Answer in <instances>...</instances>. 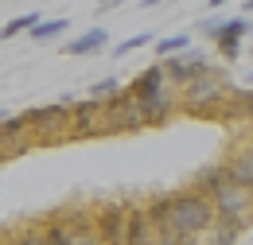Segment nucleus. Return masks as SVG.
Listing matches in <instances>:
<instances>
[{"mask_svg": "<svg viewBox=\"0 0 253 245\" xmlns=\"http://www.w3.org/2000/svg\"><path fill=\"white\" fill-rule=\"evenodd\" d=\"M0 148H4L8 160H16V156H24L32 148V128L24 121V113L20 117H8V121L0 124Z\"/></svg>", "mask_w": 253, "mask_h": 245, "instance_id": "f8f14e48", "label": "nucleus"}, {"mask_svg": "<svg viewBox=\"0 0 253 245\" xmlns=\"http://www.w3.org/2000/svg\"><path fill=\"white\" fill-rule=\"evenodd\" d=\"M230 78H226V70L218 66H211L207 74H199V78H191L187 86H179V113L183 117H195V121H218L222 105L230 101Z\"/></svg>", "mask_w": 253, "mask_h": 245, "instance_id": "7ed1b4c3", "label": "nucleus"}, {"mask_svg": "<svg viewBox=\"0 0 253 245\" xmlns=\"http://www.w3.org/2000/svg\"><path fill=\"white\" fill-rule=\"evenodd\" d=\"M160 66H164V78H168L171 86H187L191 78L207 74V70L214 66V59H211L207 51H195V47H187V51H179V55L160 59Z\"/></svg>", "mask_w": 253, "mask_h": 245, "instance_id": "423d86ee", "label": "nucleus"}, {"mask_svg": "<svg viewBox=\"0 0 253 245\" xmlns=\"http://www.w3.org/2000/svg\"><path fill=\"white\" fill-rule=\"evenodd\" d=\"M250 31H253V20H250V16H230L211 43H214V51H218L226 62H234L238 55H242V39H246Z\"/></svg>", "mask_w": 253, "mask_h": 245, "instance_id": "9b49d317", "label": "nucleus"}, {"mask_svg": "<svg viewBox=\"0 0 253 245\" xmlns=\"http://www.w3.org/2000/svg\"><path fill=\"white\" fill-rule=\"evenodd\" d=\"M43 16L39 12H24V16H12L4 28H0V39H16V35H24V31H32L35 24H39Z\"/></svg>", "mask_w": 253, "mask_h": 245, "instance_id": "412c9836", "label": "nucleus"}, {"mask_svg": "<svg viewBox=\"0 0 253 245\" xmlns=\"http://www.w3.org/2000/svg\"><path fill=\"white\" fill-rule=\"evenodd\" d=\"M125 222H128V203L105 199L94 206V226L105 245H125Z\"/></svg>", "mask_w": 253, "mask_h": 245, "instance_id": "6e6552de", "label": "nucleus"}, {"mask_svg": "<svg viewBox=\"0 0 253 245\" xmlns=\"http://www.w3.org/2000/svg\"><path fill=\"white\" fill-rule=\"evenodd\" d=\"M101 117H105V136H128V132L144 128V113H140V105L132 101V93L125 86L101 101Z\"/></svg>", "mask_w": 253, "mask_h": 245, "instance_id": "39448f33", "label": "nucleus"}, {"mask_svg": "<svg viewBox=\"0 0 253 245\" xmlns=\"http://www.w3.org/2000/svg\"><path fill=\"white\" fill-rule=\"evenodd\" d=\"M246 86H250V90H253V70H250V74H246Z\"/></svg>", "mask_w": 253, "mask_h": 245, "instance_id": "2f4dec72", "label": "nucleus"}, {"mask_svg": "<svg viewBox=\"0 0 253 245\" xmlns=\"http://www.w3.org/2000/svg\"><path fill=\"white\" fill-rule=\"evenodd\" d=\"M222 171H226L234 183L253 187V140L234 136V140H230V148H226V156H222Z\"/></svg>", "mask_w": 253, "mask_h": 245, "instance_id": "9d476101", "label": "nucleus"}, {"mask_svg": "<svg viewBox=\"0 0 253 245\" xmlns=\"http://www.w3.org/2000/svg\"><path fill=\"white\" fill-rule=\"evenodd\" d=\"M242 16H253V0H246V12H242Z\"/></svg>", "mask_w": 253, "mask_h": 245, "instance_id": "c756f323", "label": "nucleus"}, {"mask_svg": "<svg viewBox=\"0 0 253 245\" xmlns=\"http://www.w3.org/2000/svg\"><path fill=\"white\" fill-rule=\"evenodd\" d=\"M8 245H43V222H24V226H12L0 234Z\"/></svg>", "mask_w": 253, "mask_h": 245, "instance_id": "f3484780", "label": "nucleus"}, {"mask_svg": "<svg viewBox=\"0 0 253 245\" xmlns=\"http://www.w3.org/2000/svg\"><path fill=\"white\" fill-rule=\"evenodd\" d=\"M148 214L156 222V230H179V234H191V238H203L211 226H214V206L203 191H168V195H156L144 203Z\"/></svg>", "mask_w": 253, "mask_h": 245, "instance_id": "f257e3e1", "label": "nucleus"}, {"mask_svg": "<svg viewBox=\"0 0 253 245\" xmlns=\"http://www.w3.org/2000/svg\"><path fill=\"white\" fill-rule=\"evenodd\" d=\"M43 245H70V222H66V214H51L43 222Z\"/></svg>", "mask_w": 253, "mask_h": 245, "instance_id": "a211bd4d", "label": "nucleus"}, {"mask_svg": "<svg viewBox=\"0 0 253 245\" xmlns=\"http://www.w3.org/2000/svg\"><path fill=\"white\" fill-rule=\"evenodd\" d=\"M191 35H195V31H175V35H164V39H156V43H152V47H156V59H168V55L187 51V47H191Z\"/></svg>", "mask_w": 253, "mask_h": 245, "instance_id": "aec40b11", "label": "nucleus"}, {"mask_svg": "<svg viewBox=\"0 0 253 245\" xmlns=\"http://www.w3.org/2000/svg\"><path fill=\"white\" fill-rule=\"evenodd\" d=\"M4 160H8V156H4V148H0V163H4Z\"/></svg>", "mask_w": 253, "mask_h": 245, "instance_id": "473e14b6", "label": "nucleus"}, {"mask_svg": "<svg viewBox=\"0 0 253 245\" xmlns=\"http://www.w3.org/2000/svg\"><path fill=\"white\" fill-rule=\"evenodd\" d=\"M195 191H203L214 206V218L226 226H238L242 234L253 226V187L234 183L222 163H207L199 175H195Z\"/></svg>", "mask_w": 253, "mask_h": 245, "instance_id": "f03ea898", "label": "nucleus"}, {"mask_svg": "<svg viewBox=\"0 0 253 245\" xmlns=\"http://www.w3.org/2000/svg\"><path fill=\"white\" fill-rule=\"evenodd\" d=\"M117 90H121V78L109 74V78H97L94 86H90V97H94V101H105L109 93H117Z\"/></svg>", "mask_w": 253, "mask_h": 245, "instance_id": "393cba45", "label": "nucleus"}, {"mask_svg": "<svg viewBox=\"0 0 253 245\" xmlns=\"http://www.w3.org/2000/svg\"><path fill=\"white\" fill-rule=\"evenodd\" d=\"M148 43H156V35H152V31H136V35H128V39H121V43L113 47V55H117V59H125V55L140 51V47H148Z\"/></svg>", "mask_w": 253, "mask_h": 245, "instance_id": "5701e85b", "label": "nucleus"}, {"mask_svg": "<svg viewBox=\"0 0 253 245\" xmlns=\"http://www.w3.org/2000/svg\"><path fill=\"white\" fill-rule=\"evenodd\" d=\"M238 238H242V230H238V226H226L218 218H214V226L207 230V245H238Z\"/></svg>", "mask_w": 253, "mask_h": 245, "instance_id": "4be33fe9", "label": "nucleus"}, {"mask_svg": "<svg viewBox=\"0 0 253 245\" xmlns=\"http://www.w3.org/2000/svg\"><path fill=\"white\" fill-rule=\"evenodd\" d=\"M113 4H117V0H97V8H113Z\"/></svg>", "mask_w": 253, "mask_h": 245, "instance_id": "c85d7f7f", "label": "nucleus"}, {"mask_svg": "<svg viewBox=\"0 0 253 245\" xmlns=\"http://www.w3.org/2000/svg\"><path fill=\"white\" fill-rule=\"evenodd\" d=\"M156 245H199V238L179 234V230H156Z\"/></svg>", "mask_w": 253, "mask_h": 245, "instance_id": "a878e982", "label": "nucleus"}, {"mask_svg": "<svg viewBox=\"0 0 253 245\" xmlns=\"http://www.w3.org/2000/svg\"><path fill=\"white\" fill-rule=\"evenodd\" d=\"M8 117H12V113H8V109H0V124H4V121H8Z\"/></svg>", "mask_w": 253, "mask_h": 245, "instance_id": "7c9ffc66", "label": "nucleus"}, {"mask_svg": "<svg viewBox=\"0 0 253 245\" xmlns=\"http://www.w3.org/2000/svg\"><path fill=\"white\" fill-rule=\"evenodd\" d=\"M160 4H168V0H140V8H160Z\"/></svg>", "mask_w": 253, "mask_h": 245, "instance_id": "cd10ccee", "label": "nucleus"}, {"mask_svg": "<svg viewBox=\"0 0 253 245\" xmlns=\"http://www.w3.org/2000/svg\"><path fill=\"white\" fill-rule=\"evenodd\" d=\"M97 136H105L101 101H94V97L70 101V140H97Z\"/></svg>", "mask_w": 253, "mask_h": 245, "instance_id": "0eeeda50", "label": "nucleus"}, {"mask_svg": "<svg viewBox=\"0 0 253 245\" xmlns=\"http://www.w3.org/2000/svg\"><path fill=\"white\" fill-rule=\"evenodd\" d=\"M164 82H168V78H164V66H160V59H156V62H148V66H144V70H140V74L128 82L125 90L132 93V101H144V97H152V93H156Z\"/></svg>", "mask_w": 253, "mask_h": 245, "instance_id": "2eb2a0df", "label": "nucleus"}, {"mask_svg": "<svg viewBox=\"0 0 253 245\" xmlns=\"http://www.w3.org/2000/svg\"><path fill=\"white\" fill-rule=\"evenodd\" d=\"M63 214L70 222V245H105L94 226V206H74V210H63Z\"/></svg>", "mask_w": 253, "mask_h": 245, "instance_id": "4468645a", "label": "nucleus"}, {"mask_svg": "<svg viewBox=\"0 0 253 245\" xmlns=\"http://www.w3.org/2000/svg\"><path fill=\"white\" fill-rule=\"evenodd\" d=\"M226 4H230V0H207V8H211V12H222Z\"/></svg>", "mask_w": 253, "mask_h": 245, "instance_id": "bb28decb", "label": "nucleus"}, {"mask_svg": "<svg viewBox=\"0 0 253 245\" xmlns=\"http://www.w3.org/2000/svg\"><path fill=\"white\" fill-rule=\"evenodd\" d=\"M24 121H28V128H32V144H39V148L70 144V101L35 105V109L24 113Z\"/></svg>", "mask_w": 253, "mask_h": 245, "instance_id": "20e7f679", "label": "nucleus"}, {"mask_svg": "<svg viewBox=\"0 0 253 245\" xmlns=\"http://www.w3.org/2000/svg\"><path fill=\"white\" fill-rule=\"evenodd\" d=\"M226 20H230V16H222V12H211V16H203V20L195 24V31H199V35H207V39H214V35L222 31V24H226Z\"/></svg>", "mask_w": 253, "mask_h": 245, "instance_id": "b1692460", "label": "nucleus"}, {"mask_svg": "<svg viewBox=\"0 0 253 245\" xmlns=\"http://www.w3.org/2000/svg\"><path fill=\"white\" fill-rule=\"evenodd\" d=\"M63 31H70V20H66V16H55V20H39L28 35H32L35 43H51V39H59Z\"/></svg>", "mask_w": 253, "mask_h": 245, "instance_id": "6ab92c4d", "label": "nucleus"}, {"mask_svg": "<svg viewBox=\"0 0 253 245\" xmlns=\"http://www.w3.org/2000/svg\"><path fill=\"white\" fill-rule=\"evenodd\" d=\"M105 47H109V31L105 28H90V31H82V35H74V39L66 43V55L86 59V55H101Z\"/></svg>", "mask_w": 253, "mask_h": 245, "instance_id": "dca6fc26", "label": "nucleus"}, {"mask_svg": "<svg viewBox=\"0 0 253 245\" xmlns=\"http://www.w3.org/2000/svg\"><path fill=\"white\" fill-rule=\"evenodd\" d=\"M0 245H8V242H4V238H0Z\"/></svg>", "mask_w": 253, "mask_h": 245, "instance_id": "72a5a7b5", "label": "nucleus"}, {"mask_svg": "<svg viewBox=\"0 0 253 245\" xmlns=\"http://www.w3.org/2000/svg\"><path fill=\"white\" fill-rule=\"evenodd\" d=\"M125 245H156V222L148 206L128 203V222H125Z\"/></svg>", "mask_w": 253, "mask_h": 245, "instance_id": "ddd939ff", "label": "nucleus"}, {"mask_svg": "<svg viewBox=\"0 0 253 245\" xmlns=\"http://www.w3.org/2000/svg\"><path fill=\"white\" fill-rule=\"evenodd\" d=\"M136 105H140V113H144V128H160V124H168L179 113V86L164 82L152 97H144V101H136Z\"/></svg>", "mask_w": 253, "mask_h": 245, "instance_id": "1a4fd4ad", "label": "nucleus"}]
</instances>
